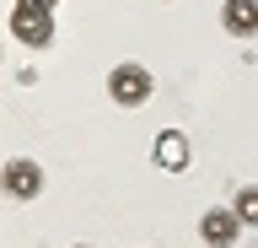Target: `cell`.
<instances>
[{
	"mask_svg": "<svg viewBox=\"0 0 258 248\" xmlns=\"http://www.w3.org/2000/svg\"><path fill=\"white\" fill-rule=\"evenodd\" d=\"M22 6H27V11H48V6H54V0H22Z\"/></svg>",
	"mask_w": 258,
	"mask_h": 248,
	"instance_id": "obj_8",
	"label": "cell"
},
{
	"mask_svg": "<svg viewBox=\"0 0 258 248\" xmlns=\"http://www.w3.org/2000/svg\"><path fill=\"white\" fill-rule=\"evenodd\" d=\"M221 22L231 38H258V0H226Z\"/></svg>",
	"mask_w": 258,
	"mask_h": 248,
	"instance_id": "obj_5",
	"label": "cell"
},
{
	"mask_svg": "<svg viewBox=\"0 0 258 248\" xmlns=\"http://www.w3.org/2000/svg\"><path fill=\"white\" fill-rule=\"evenodd\" d=\"M6 194H11V200H32V194H43V167L27 162V157H16V162L6 167Z\"/></svg>",
	"mask_w": 258,
	"mask_h": 248,
	"instance_id": "obj_4",
	"label": "cell"
},
{
	"mask_svg": "<svg viewBox=\"0 0 258 248\" xmlns=\"http://www.w3.org/2000/svg\"><path fill=\"white\" fill-rule=\"evenodd\" d=\"M237 232H242V216L231 211V205H215V211L199 216V237H205L210 248H231V243H237Z\"/></svg>",
	"mask_w": 258,
	"mask_h": 248,
	"instance_id": "obj_2",
	"label": "cell"
},
{
	"mask_svg": "<svg viewBox=\"0 0 258 248\" xmlns=\"http://www.w3.org/2000/svg\"><path fill=\"white\" fill-rule=\"evenodd\" d=\"M156 167H167V173H183L188 167V135L183 130H161L156 135Z\"/></svg>",
	"mask_w": 258,
	"mask_h": 248,
	"instance_id": "obj_6",
	"label": "cell"
},
{
	"mask_svg": "<svg viewBox=\"0 0 258 248\" xmlns=\"http://www.w3.org/2000/svg\"><path fill=\"white\" fill-rule=\"evenodd\" d=\"M11 33L22 38L27 49H48V43H54V17H48V11H27V6H16Z\"/></svg>",
	"mask_w": 258,
	"mask_h": 248,
	"instance_id": "obj_3",
	"label": "cell"
},
{
	"mask_svg": "<svg viewBox=\"0 0 258 248\" xmlns=\"http://www.w3.org/2000/svg\"><path fill=\"white\" fill-rule=\"evenodd\" d=\"M231 211L242 216V227H258V189H242V194H237V205H231Z\"/></svg>",
	"mask_w": 258,
	"mask_h": 248,
	"instance_id": "obj_7",
	"label": "cell"
},
{
	"mask_svg": "<svg viewBox=\"0 0 258 248\" xmlns=\"http://www.w3.org/2000/svg\"><path fill=\"white\" fill-rule=\"evenodd\" d=\"M151 92H156V81H151V70H145V65H129V60H124V65L108 70V97L118 103V108H140Z\"/></svg>",
	"mask_w": 258,
	"mask_h": 248,
	"instance_id": "obj_1",
	"label": "cell"
}]
</instances>
